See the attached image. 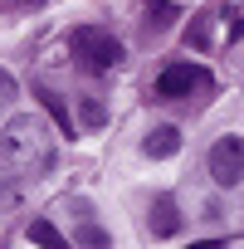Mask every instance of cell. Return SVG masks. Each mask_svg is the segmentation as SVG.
<instances>
[{
  "mask_svg": "<svg viewBox=\"0 0 244 249\" xmlns=\"http://www.w3.org/2000/svg\"><path fill=\"white\" fill-rule=\"evenodd\" d=\"M0 152H5L20 171L49 166V157H54V147H49V137H44V127H39V117H10L5 137H0Z\"/></svg>",
  "mask_w": 244,
  "mask_h": 249,
  "instance_id": "1",
  "label": "cell"
},
{
  "mask_svg": "<svg viewBox=\"0 0 244 249\" xmlns=\"http://www.w3.org/2000/svg\"><path fill=\"white\" fill-rule=\"evenodd\" d=\"M69 49H73V59H78L83 69H93V73H107V69L122 64V44H117L112 30H103V25H78V30L69 35Z\"/></svg>",
  "mask_w": 244,
  "mask_h": 249,
  "instance_id": "2",
  "label": "cell"
},
{
  "mask_svg": "<svg viewBox=\"0 0 244 249\" xmlns=\"http://www.w3.org/2000/svg\"><path fill=\"white\" fill-rule=\"evenodd\" d=\"M205 166H210V181H215V186H225V191L239 186V181H244V137H234V132L215 137Z\"/></svg>",
  "mask_w": 244,
  "mask_h": 249,
  "instance_id": "3",
  "label": "cell"
},
{
  "mask_svg": "<svg viewBox=\"0 0 244 249\" xmlns=\"http://www.w3.org/2000/svg\"><path fill=\"white\" fill-rule=\"evenodd\" d=\"M210 83V73L200 69V64H171V69H161V78H157V98H191L195 88H205Z\"/></svg>",
  "mask_w": 244,
  "mask_h": 249,
  "instance_id": "4",
  "label": "cell"
},
{
  "mask_svg": "<svg viewBox=\"0 0 244 249\" xmlns=\"http://www.w3.org/2000/svg\"><path fill=\"white\" fill-rule=\"evenodd\" d=\"M142 152H147L152 161H166V157L181 152V132H176V127H152V132L142 137Z\"/></svg>",
  "mask_w": 244,
  "mask_h": 249,
  "instance_id": "5",
  "label": "cell"
},
{
  "mask_svg": "<svg viewBox=\"0 0 244 249\" xmlns=\"http://www.w3.org/2000/svg\"><path fill=\"white\" fill-rule=\"evenodd\" d=\"M147 225H152V234L171 239V234L181 230V215H176V200H171V196H157V200H152V215H147Z\"/></svg>",
  "mask_w": 244,
  "mask_h": 249,
  "instance_id": "6",
  "label": "cell"
},
{
  "mask_svg": "<svg viewBox=\"0 0 244 249\" xmlns=\"http://www.w3.org/2000/svg\"><path fill=\"white\" fill-rule=\"evenodd\" d=\"M181 10L171 5V0H147V30H166Z\"/></svg>",
  "mask_w": 244,
  "mask_h": 249,
  "instance_id": "7",
  "label": "cell"
},
{
  "mask_svg": "<svg viewBox=\"0 0 244 249\" xmlns=\"http://www.w3.org/2000/svg\"><path fill=\"white\" fill-rule=\"evenodd\" d=\"M39 103H44V107H49V112L59 117V127H64V132H73V117H69V107H64V98H59V93L39 88Z\"/></svg>",
  "mask_w": 244,
  "mask_h": 249,
  "instance_id": "8",
  "label": "cell"
},
{
  "mask_svg": "<svg viewBox=\"0 0 244 249\" xmlns=\"http://www.w3.org/2000/svg\"><path fill=\"white\" fill-rule=\"evenodd\" d=\"M30 244H49V249H59V244H64V234H59L49 220H35V225H30Z\"/></svg>",
  "mask_w": 244,
  "mask_h": 249,
  "instance_id": "9",
  "label": "cell"
},
{
  "mask_svg": "<svg viewBox=\"0 0 244 249\" xmlns=\"http://www.w3.org/2000/svg\"><path fill=\"white\" fill-rule=\"evenodd\" d=\"M73 244H107V234L88 220V225H78V230H73Z\"/></svg>",
  "mask_w": 244,
  "mask_h": 249,
  "instance_id": "10",
  "label": "cell"
},
{
  "mask_svg": "<svg viewBox=\"0 0 244 249\" xmlns=\"http://www.w3.org/2000/svg\"><path fill=\"white\" fill-rule=\"evenodd\" d=\"M83 122H93V127H98V122H103V107H98V103H83Z\"/></svg>",
  "mask_w": 244,
  "mask_h": 249,
  "instance_id": "11",
  "label": "cell"
},
{
  "mask_svg": "<svg viewBox=\"0 0 244 249\" xmlns=\"http://www.w3.org/2000/svg\"><path fill=\"white\" fill-rule=\"evenodd\" d=\"M191 44H195V49H205V20H195V25H191Z\"/></svg>",
  "mask_w": 244,
  "mask_h": 249,
  "instance_id": "12",
  "label": "cell"
},
{
  "mask_svg": "<svg viewBox=\"0 0 244 249\" xmlns=\"http://www.w3.org/2000/svg\"><path fill=\"white\" fill-rule=\"evenodd\" d=\"M10 93H15V78H10L5 69H0V98H10Z\"/></svg>",
  "mask_w": 244,
  "mask_h": 249,
  "instance_id": "13",
  "label": "cell"
}]
</instances>
